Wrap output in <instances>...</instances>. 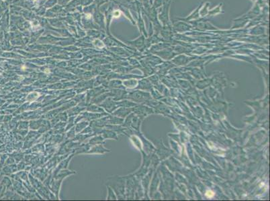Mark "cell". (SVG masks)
Listing matches in <instances>:
<instances>
[{
	"instance_id": "obj_5",
	"label": "cell",
	"mask_w": 270,
	"mask_h": 201,
	"mask_svg": "<svg viewBox=\"0 0 270 201\" xmlns=\"http://www.w3.org/2000/svg\"><path fill=\"white\" fill-rule=\"evenodd\" d=\"M164 2H165V0H155L154 8L156 9V8H159V7L162 6Z\"/></svg>"
},
{
	"instance_id": "obj_3",
	"label": "cell",
	"mask_w": 270,
	"mask_h": 201,
	"mask_svg": "<svg viewBox=\"0 0 270 201\" xmlns=\"http://www.w3.org/2000/svg\"><path fill=\"white\" fill-rule=\"evenodd\" d=\"M222 3H220V4H219L217 7V8H215L212 10H210V12H208V15H210V16H214V15H217V14H218V13H222L223 12H222V10L221 9V8H222Z\"/></svg>"
},
{
	"instance_id": "obj_7",
	"label": "cell",
	"mask_w": 270,
	"mask_h": 201,
	"mask_svg": "<svg viewBox=\"0 0 270 201\" xmlns=\"http://www.w3.org/2000/svg\"><path fill=\"white\" fill-rule=\"evenodd\" d=\"M251 1H253L254 2V1H256V0H251Z\"/></svg>"
},
{
	"instance_id": "obj_4",
	"label": "cell",
	"mask_w": 270,
	"mask_h": 201,
	"mask_svg": "<svg viewBox=\"0 0 270 201\" xmlns=\"http://www.w3.org/2000/svg\"><path fill=\"white\" fill-rule=\"evenodd\" d=\"M208 5H209V3L206 2V3H205L204 6L203 7V9H202L201 10H200L199 13H200V15L201 16L204 17V16H205L207 15V14H208V11L207 10V8H208Z\"/></svg>"
},
{
	"instance_id": "obj_6",
	"label": "cell",
	"mask_w": 270,
	"mask_h": 201,
	"mask_svg": "<svg viewBox=\"0 0 270 201\" xmlns=\"http://www.w3.org/2000/svg\"><path fill=\"white\" fill-rule=\"evenodd\" d=\"M119 16H120V12H118V11H115L114 12V16L115 17H119Z\"/></svg>"
},
{
	"instance_id": "obj_2",
	"label": "cell",
	"mask_w": 270,
	"mask_h": 201,
	"mask_svg": "<svg viewBox=\"0 0 270 201\" xmlns=\"http://www.w3.org/2000/svg\"><path fill=\"white\" fill-rule=\"evenodd\" d=\"M201 6H200V7H198V8L197 9H196L194 11V12L190 14V15L187 17V18H185V19H182V20H184V21H190V20H194V19H197V18H198L199 17V16H200V13H199V12H200V8H201Z\"/></svg>"
},
{
	"instance_id": "obj_1",
	"label": "cell",
	"mask_w": 270,
	"mask_h": 201,
	"mask_svg": "<svg viewBox=\"0 0 270 201\" xmlns=\"http://www.w3.org/2000/svg\"><path fill=\"white\" fill-rule=\"evenodd\" d=\"M170 0H168L166 2L164 3V6L161 9V12H160L159 17L161 20V21H163V22H167V21L169 19L168 14H169V8H170Z\"/></svg>"
}]
</instances>
